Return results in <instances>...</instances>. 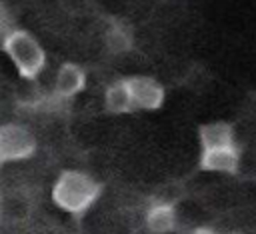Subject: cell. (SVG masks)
<instances>
[{"label":"cell","instance_id":"6da1fadb","mask_svg":"<svg viewBox=\"0 0 256 234\" xmlns=\"http://www.w3.org/2000/svg\"><path fill=\"white\" fill-rule=\"evenodd\" d=\"M102 184L94 176L82 170H64L52 186V202L72 216H82L98 200Z\"/></svg>","mask_w":256,"mask_h":234},{"label":"cell","instance_id":"7a4b0ae2","mask_svg":"<svg viewBox=\"0 0 256 234\" xmlns=\"http://www.w3.org/2000/svg\"><path fill=\"white\" fill-rule=\"evenodd\" d=\"M6 56L12 60L20 78H38L46 66V52L40 42L26 30H12L0 46Z\"/></svg>","mask_w":256,"mask_h":234},{"label":"cell","instance_id":"3957f363","mask_svg":"<svg viewBox=\"0 0 256 234\" xmlns=\"http://www.w3.org/2000/svg\"><path fill=\"white\" fill-rule=\"evenodd\" d=\"M36 152L34 134L20 124H0V156L4 162L26 160Z\"/></svg>","mask_w":256,"mask_h":234},{"label":"cell","instance_id":"277c9868","mask_svg":"<svg viewBox=\"0 0 256 234\" xmlns=\"http://www.w3.org/2000/svg\"><path fill=\"white\" fill-rule=\"evenodd\" d=\"M134 110H156L164 102V86L152 76H130L126 78Z\"/></svg>","mask_w":256,"mask_h":234},{"label":"cell","instance_id":"5b68a950","mask_svg":"<svg viewBox=\"0 0 256 234\" xmlns=\"http://www.w3.org/2000/svg\"><path fill=\"white\" fill-rule=\"evenodd\" d=\"M86 86V72L74 62H64L54 78L52 98L56 100H68L74 98L78 92H82Z\"/></svg>","mask_w":256,"mask_h":234},{"label":"cell","instance_id":"8992f818","mask_svg":"<svg viewBox=\"0 0 256 234\" xmlns=\"http://www.w3.org/2000/svg\"><path fill=\"white\" fill-rule=\"evenodd\" d=\"M200 166L208 172L236 174L240 170V148H238V144L212 148V150H202L200 152Z\"/></svg>","mask_w":256,"mask_h":234},{"label":"cell","instance_id":"52a82bcc","mask_svg":"<svg viewBox=\"0 0 256 234\" xmlns=\"http://www.w3.org/2000/svg\"><path fill=\"white\" fill-rule=\"evenodd\" d=\"M144 228L150 234H172V232H176V228H178L176 206L148 202V208L144 212Z\"/></svg>","mask_w":256,"mask_h":234},{"label":"cell","instance_id":"ba28073f","mask_svg":"<svg viewBox=\"0 0 256 234\" xmlns=\"http://www.w3.org/2000/svg\"><path fill=\"white\" fill-rule=\"evenodd\" d=\"M198 140H200V150L234 146L236 144V132L228 122H208V124L200 126Z\"/></svg>","mask_w":256,"mask_h":234},{"label":"cell","instance_id":"9c48e42d","mask_svg":"<svg viewBox=\"0 0 256 234\" xmlns=\"http://www.w3.org/2000/svg\"><path fill=\"white\" fill-rule=\"evenodd\" d=\"M104 108H106L110 114H116V116L134 112V106H132V98H130V90H128L126 78L112 82V84L104 90Z\"/></svg>","mask_w":256,"mask_h":234},{"label":"cell","instance_id":"30bf717a","mask_svg":"<svg viewBox=\"0 0 256 234\" xmlns=\"http://www.w3.org/2000/svg\"><path fill=\"white\" fill-rule=\"evenodd\" d=\"M104 46L110 54H126L134 46V34L124 22H110L104 30Z\"/></svg>","mask_w":256,"mask_h":234},{"label":"cell","instance_id":"8fae6325","mask_svg":"<svg viewBox=\"0 0 256 234\" xmlns=\"http://www.w3.org/2000/svg\"><path fill=\"white\" fill-rule=\"evenodd\" d=\"M32 212V204H30V198L20 192V190H12V192H6L2 198H0V214L6 218V220H12V222H20V220H26Z\"/></svg>","mask_w":256,"mask_h":234},{"label":"cell","instance_id":"7c38bea8","mask_svg":"<svg viewBox=\"0 0 256 234\" xmlns=\"http://www.w3.org/2000/svg\"><path fill=\"white\" fill-rule=\"evenodd\" d=\"M12 30H16L14 16H12V12L8 10V6L0 2V46H2V42L8 38V34H10Z\"/></svg>","mask_w":256,"mask_h":234},{"label":"cell","instance_id":"4fadbf2b","mask_svg":"<svg viewBox=\"0 0 256 234\" xmlns=\"http://www.w3.org/2000/svg\"><path fill=\"white\" fill-rule=\"evenodd\" d=\"M190 234H224V232H220L218 228H212V226H194L190 230Z\"/></svg>","mask_w":256,"mask_h":234},{"label":"cell","instance_id":"5bb4252c","mask_svg":"<svg viewBox=\"0 0 256 234\" xmlns=\"http://www.w3.org/2000/svg\"><path fill=\"white\" fill-rule=\"evenodd\" d=\"M2 164H4V160H2V156H0V168H2Z\"/></svg>","mask_w":256,"mask_h":234}]
</instances>
